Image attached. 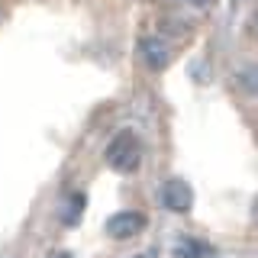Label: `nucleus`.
Here are the masks:
<instances>
[{
  "label": "nucleus",
  "instance_id": "nucleus-1",
  "mask_svg": "<svg viewBox=\"0 0 258 258\" xmlns=\"http://www.w3.org/2000/svg\"><path fill=\"white\" fill-rule=\"evenodd\" d=\"M216 81L258 145V0H236L216 55Z\"/></svg>",
  "mask_w": 258,
  "mask_h": 258
},
{
  "label": "nucleus",
  "instance_id": "nucleus-2",
  "mask_svg": "<svg viewBox=\"0 0 258 258\" xmlns=\"http://www.w3.org/2000/svg\"><path fill=\"white\" fill-rule=\"evenodd\" d=\"M55 258H71V255H55Z\"/></svg>",
  "mask_w": 258,
  "mask_h": 258
}]
</instances>
